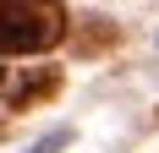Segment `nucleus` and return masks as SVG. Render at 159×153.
<instances>
[{"label": "nucleus", "instance_id": "nucleus-2", "mask_svg": "<svg viewBox=\"0 0 159 153\" xmlns=\"http://www.w3.org/2000/svg\"><path fill=\"white\" fill-rule=\"evenodd\" d=\"M55 93H61V71L55 66H33L11 88V109H33V104H44V98H55Z\"/></svg>", "mask_w": 159, "mask_h": 153}, {"label": "nucleus", "instance_id": "nucleus-4", "mask_svg": "<svg viewBox=\"0 0 159 153\" xmlns=\"http://www.w3.org/2000/svg\"><path fill=\"white\" fill-rule=\"evenodd\" d=\"M66 142H71V131H55V137H44L33 153H55V148H66Z\"/></svg>", "mask_w": 159, "mask_h": 153}, {"label": "nucleus", "instance_id": "nucleus-1", "mask_svg": "<svg viewBox=\"0 0 159 153\" xmlns=\"http://www.w3.org/2000/svg\"><path fill=\"white\" fill-rule=\"evenodd\" d=\"M66 38L61 0H0V55H39Z\"/></svg>", "mask_w": 159, "mask_h": 153}, {"label": "nucleus", "instance_id": "nucleus-5", "mask_svg": "<svg viewBox=\"0 0 159 153\" xmlns=\"http://www.w3.org/2000/svg\"><path fill=\"white\" fill-rule=\"evenodd\" d=\"M0 131H6V120H0Z\"/></svg>", "mask_w": 159, "mask_h": 153}, {"label": "nucleus", "instance_id": "nucleus-3", "mask_svg": "<svg viewBox=\"0 0 159 153\" xmlns=\"http://www.w3.org/2000/svg\"><path fill=\"white\" fill-rule=\"evenodd\" d=\"M104 44H115V28L104 22V16H88V28H82L77 49H82V55H93V49H104Z\"/></svg>", "mask_w": 159, "mask_h": 153}]
</instances>
